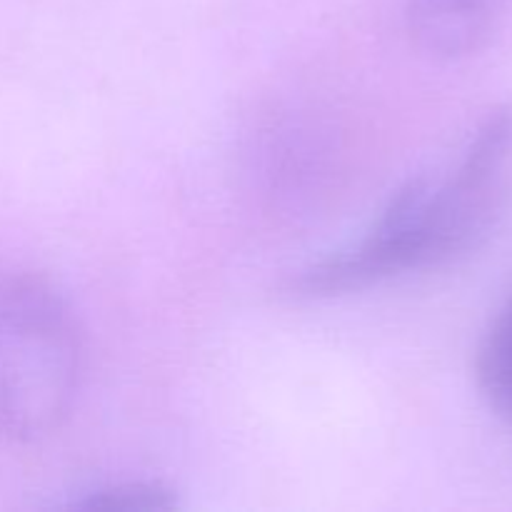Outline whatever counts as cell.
Listing matches in <instances>:
<instances>
[{
    "label": "cell",
    "instance_id": "obj_1",
    "mask_svg": "<svg viewBox=\"0 0 512 512\" xmlns=\"http://www.w3.org/2000/svg\"><path fill=\"white\" fill-rule=\"evenodd\" d=\"M510 158L512 113L498 108L448 178L405 183L358 245L300 270L285 283V295L333 298L470 253L493 228Z\"/></svg>",
    "mask_w": 512,
    "mask_h": 512
},
{
    "label": "cell",
    "instance_id": "obj_3",
    "mask_svg": "<svg viewBox=\"0 0 512 512\" xmlns=\"http://www.w3.org/2000/svg\"><path fill=\"white\" fill-rule=\"evenodd\" d=\"M508 0H405L415 48L433 60H463L488 45Z\"/></svg>",
    "mask_w": 512,
    "mask_h": 512
},
{
    "label": "cell",
    "instance_id": "obj_2",
    "mask_svg": "<svg viewBox=\"0 0 512 512\" xmlns=\"http://www.w3.org/2000/svg\"><path fill=\"white\" fill-rule=\"evenodd\" d=\"M83 370V333L63 293L38 275H0V440L30 443L58 430Z\"/></svg>",
    "mask_w": 512,
    "mask_h": 512
},
{
    "label": "cell",
    "instance_id": "obj_4",
    "mask_svg": "<svg viewBox=\"0 0 512 512\" xmlns=\"http://www.w3.org/2000/svg\"><path fill=\"white\" fill-rule=\"evenodd\" d=\"M263 133L258 160L270 198L280 203L308 198L310 185L318 188L325 175L328 148L323 140H315L318 130L303 123H280L268 125Z\"/></svg>",
    "mask_w": 512,
    "mask_h": 512
},
{
    "label": "cell",
    "instance_id": "obj_6",
    "mask_svg": "<svg viewBox=\"0 0 512 512\" xmlns=\"http://www.w3.org/2000/svg\"><path fill=\"white\" fill-rule=\"evenodd\" d=\"M175 505L173 493L158 483H118L93 490L75 508L83 510H168Z\"/></svg>",
    "mask_w": 512,
    "mask_h": 512
},
{
    "label": "cell",
    "instance_id": "obj_5",
    "mask_svg": "<svg viewBox=\"0 0 512 512\" xmlns=\"http://www.w3.org/2000/svg\"><path fill=\"white\" fill-rule=\"evenodd\" d=\"M475 375L493 413L512 430V295L485 330Z\"/></svg>",
    "mask_w": 512,
    "mask_h": 512
}]
</instances>
